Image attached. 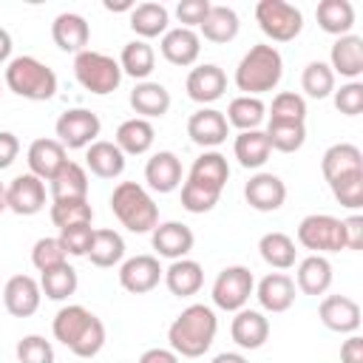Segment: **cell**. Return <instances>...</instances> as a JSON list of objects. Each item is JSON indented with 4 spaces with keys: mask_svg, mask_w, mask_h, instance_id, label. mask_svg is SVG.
Here are the masks:
<instances>
[{
    "mask_svg": "<svg viewBox=\"0 0 363 363\" xmlns=\"http://www.w3.org/2000/svg\"><path fill=\"white\" fill-rule=\"evenodd\" d=\"M54 337L77 357H96L105 346V323L79 303H68L54 315Z\"/></svg>",
    "mask_w": 363,
    "mask_h": 363,
    "instance_id": "obj_1",
    "label": "cell"
},
{
    "mask_svg": "<svg viewBox=\"0 0 363 363\" xmlns=\"http://www.w3.org/2000/svg\"><path fill=\"white\" fill-rule=\"evenodd\" d=\"M216 332H218L216 312L210 306H204V303H190L170 323L167 340H170V349L179 357H201L213 346Z\"/></svg>",
    "mask_w": 363,
    "mask_h": 363,
    "instance_id": "obj_2",
    "label": "cell"
},
{
    "mask_svg": "<svg viewBox=\"0 0 363 363\" xmlns=\"http://www.w3.org/2000/svg\"><path fill=\"white\" fill-rule=\"evenodd\" d=\"M284 77V60L281 51L269 43H258L252 45L238 68H235V85L238 91H244V96H258L264 91H272Z\"/></svg>",
    "mask_w": 363,
    "mask_h": 363,
    "instance_id": "obj_3",
    "label": "cell"
},
{
    "mask_svg": "<svg viewBox=\"0 0 363 363\" xmlns=\"http://www.w3.org/2000/svg\"><path fill=\"white\" fill-rule=\"evenodd\" d=\"M111 210L130 233H153L159 224V204L136 182H119L111 193Z\"/></svg>",
    "mask_w": 363,
    "mask_h": 363,
    "instance_id": "obj_4",
    "label": "cell"
},
{
    "mask_svg": "<svg viewBox=\"0 0 363 363\" xmlns=\"http://www.w3.org/2000/svg\"><path fill=\"white\" fill-rule=\"evenodd\" d=\"M6 85L23 99L45 102L57 94V74L37 57H14L6 65Z\"/></svg>",
    "mask_w": 363,
    "mask_h": 363,
    "instance_id": "obj_5",
    "label": "cell"
},
{
    "mask_svg": "<svg viewBox=\"0 0 363 363\" xmlns=\"http://www.w3.org/2000/svg\"><path fill=\"white\" fill-rule=\"evenodd\" d=\"M74 77L77 82L96 94V96H105V94H113L122 82V68H119V60L102 54V51H79L74 57Z\"/></svg>",
    "mask_w": 363,
    "mask_h": 363,
    "instance_id": "obj_6",
    "label": "cell"
},
{
    "mask_svg": "<svg viewBox=\"0 0 363 363\" xmlns=\"http://www.w3.org/2000/svg\"><path fill=\"white\" fill-rule=\"evenodd\" d=\"M255 20L272 43H292L303 28L301 9L286 0H261L255 6Z\"/></svg>",
    "mask_w": 363,
    "mask_h": 363,
    "instance_id": "obj_7",
    "label": "cell"
},
{
    "mask_svg": "<svg viewBox=\"0 0 363 363\" xmlns=\"http://www.w3.org/2000/svg\"><path fill=\"white\" fill-rule=\"evenodd\" d=\"M298 244L312 250V255L340 252V250H346L343 221L329 213H312L298 224Z\"/></svg>",
    "mask_w": 363,
    "mask_h": 363,
    "instance_id": "obj_8",
    "label": "cell"
},
{
    "mask_svg": "<svg viewBox=\"0 0 363 363\" xmlns=\"http://www.w3.org/2000/svg\"><path fill=\"white\" fill-rule=\"evenodd\" d=\"M252 289H255V278L247 267L241 264L224 267L213 281V303L224 312H238L247 306Z\"/></svg>",
    "mask_w": 363,
    "mask_h": 363,
    "instance_id": "obj_9",
    "label": "cell"
},
{
    "mask_svg": "<svg viewBox=\"0 0 363 363\" xmlns=\"http://www.w3.org/2000/svg\"><path fill=\"white\" fill-rule=\"evenodd\" d=\"M54 130H57V142H60L62 147L79 150V147H88V145L96 142V136H99V130H102V122H99V116H96L94 111H88V108H71V111L60 113Z\"/></svg>",
    "mask_w": 363,
    "mask_h": 363,
    "instance_id": "obj_10",
    "label": "cell"
},
{
    "mask_svg": "<svg viewBox=\"0 0 363 363\" xmlns=\"http://www.w3.org/2000/svg\"><path fill=\"white\" fill-rule=\"evenodd\" d=\"M45 207V184L34 173H20L6 187V210L17 216H34Z\"/></svg>",
    "mask_w": 363,
    "mask_h": 363,
    "instance_id": "obj_11",
    "label": "cell"
},
{
    "mask_svg": "<svg viewBox=\"0 0 363 363\" xmlns=\"http://www.w3.org/2000/svg\"><path fill=\"white\" fill-rule=\"evenodd\" d=\"M162 275H164V269L156 255H133V258L122 261V267H119V284H122V289H128L133 295H145V292L156 289Z\"/></svg>",
    "mask_w": 363,
    "mask_h": 363,
    "instance_id": "obj_12",
    "label": "cell"
},
{
    "mask_svg": "<svg viewBox=\"0 0 363 363\" xmlns=\"http://www.w3.org/2000/svg\"><path fill=\"white\" fill-rule=\"evenodd\" d=\"M318 318L326 329L340 335H354L360 329V306L349 295H326L318 306Z\"/></svg>",
    "mask_w": 363,
    "mask_h": 363,
    "instance_id": "obj_13",
    "label": "cell"
},
{
    "mask_svg": "<svg viewBox=\"0 0 363 363\" xmlns=\"http://www.w3.org/2000/svg\"><path fill=\"white\" fill-rule=\"evenodd\" d=\"M43 289L31 275H11L3 286V303L14 318H31L40 309Z\"/></svg>",
    "mask_w": 363,
    "mask_h": 363,
    "instance_id": "obj_14",
    "label": "cell"
},
{
    "mask_svg": "<svg viewBox=\"0 0 363 363\" xmlns=\"http://www.w3.org/2000/svg\"><path fill=\"white\" fill-rule=\"evenodd\" d=\"M230 133L227 116L216 108H199L187 119V136L199 147H218Z\"/></svg>",
    "mask_w": 363,
    "mask_h": 363,
    "instance_id": "obj_15",
    "label": "cell"
},
{
    "mask_svg": "<svg viewBox=\"0 0 363 363\" xmlns=\"http://www.w3.org/2000/svg\"><path fill=\"white\" fill-rule=\"evenodd\" d=\"M184 88H187V96H190L193 102L210 105V102H216V99L224 96V91H227V74H224L218 65L204 62V65H196V68L187 74Z\"/></svg>",
    "mask_w": 363,
    "mask_h": 363,
    "instance_id": "obj_16",
    "label": "cell"
},
{
    "mask_svg": "<svg viewBox=\"0 0 363 363\" xmlns=\"http://www.w3.org/2000/svg\"><path fill=\"white\" fill-rule=\"evenodd\" d=\"M244 199L258 213H275L286 199V184L275 173H255L244 184Z\"/></svg>",
    "mask_w": 363,
    "mask_h": 363,
    "instance_id": "obj_17",
    "label": "cell"
},
{
    "mask_svg": "<svg viewBox=\"0 0 363 363\" xmlns=\"http://www.w3.org/2000/svg\"><path fill=\"white\" fill-rule=\"evenodd\" d=\"M150 244L153 250L162 255V258H170V261H179L184 258L193 244H196V235L187 224L182 221H164V224H156L153 233H150Z\"/></svg>",
    "mask_w": 363,
    "mask_h": 363,
    "instance_id": "obj_18",
    "label": "cell"
},
{
    "mask_svg": "<svg viewBox=\"0 0 363 363\" xmlns=\"http://www.w3.org/2000/svg\"><path fill=\"white\" fill-rule=\"evenodd\" d=\"M159 48H162V57L170 65L184 68V65H193L199 60V54H201V37L193 28H182V26L179 28H167L162 34Z\"/></svg>",
    "mask_w": 363,
    "mask_h": 363,
    "instance_id": "obj_19",
    "label": "cell"
},
{
    "mask_svg": "<svg viewBox=\"0 0 363 363\" xmlns=\"http://www.w3.org/2000/svg\"><path fill=\"white\" fill-rule=\"evenodd\" d=\"M329 68H332V74H340L349 82H354L363 74V37H357V34L337 37L329 51Z\"/></svg>",
    "mask_w": 363,
    "mask_h": 363,
    "instance_id": "obj_20",
    "label": "cell"
},
{
    "mask_svg": "<svg viewBox=\"0 0 363 363\" xmlns=\"http://www.w3.org/2000/svg\"><path fill=\"white\" fill-rule=\"evenodd\" d=\"M51 37H54L57 48H62L68 54H79V51H85L88 40H91V26L82 14L62 11L51 23Z\"/></svg>",
    "mask_w": 363,
    "mask_h": 363,
    "instance_id": "obj_21",
    "label": "cell"
},
{
    "mask_svg": "<svg viewBox=\"0 0 363 363\" xmlns=\"http://www.w3.org/2000/svg\"><path fill=\"white\" fill-rule=\"evenodd\" d=\"M145 182L156 193H173L182 184V162L173 150H159L145 164Z\"/></svg>",
    "mask_w": 363,
    "mask_h": 363,
    "instance_id": "obj_22",
    "label": "cell"
},
{
    "mask_svg": "<svg viewBox=\"0 0 363 363\" xmlns=\"http://www.w3.org/2000/svg\"><path fill=\"white\" fill-rule=\"evenodd\" d=\"M26 162H28V173H34L37 179H54L57 170L68 162L65 159V147L57 142V139H34L28 145V153H26Z\"/></svg>",
    "mask_w": 363,
    "mask_h": 363,
    "instance_id": "obj_23",
    "label": "cell"
},
{
    "mask_svg": "<svg viewBox=\"0 0 363 363\" xmlns=\"http://www.w3.org/2000/svg\"><path fill=\"white\" fill-rule=\"evenodd\" d=\"M255 298H258L261 309H267V312H275V315L286 312L295 303V281L286 272H269L261 278Z\"/></svg>",
    "mask_w": 363,
    "mask_h": 363,
    "instance_id": "obj_24",
    "label": "cell"
},
{
    "mask_svg": "<svg viewBox=\"0 0 363 363\" xmlns=\"http://www.w3.org/2000/svg\"><path fill=\"white\" fill-rule=\"evenodd\" d=\"M230 335H233L235 346H241V349H250V352L261 349L269 337V320L255 309H238L233 318Z\"/></svg>",
    "mask_w": 363,
    "mask_h": 363,
    "instance_id": "obj_25",
    "label": "cell"
},
{
    "mask_svg": "<svg viewBox=\"0 0 363 363\" xmlns=\"http://www.w3.org/2000/svg\"><path fill=\"white\" fill-rule=\"evenodd\" d=\"M130 108L139 113V119H156L164 116L170 111V91L162 82H136V88L130 91Z\"/></svg>",
    "mask_w": 363,
    "mask_h": 363,
    "instance_id": "obj_26",
    "label": "cell"
},
{
    "mask_svg": "<svg viewBox=\"0 0 363 363\" xmlns=\"http://www.w3.org/2000/svg\"><path fill=\"white\" fill-rule=\"evenodd\" d=\"M162 278H164L167 289H170L176 298H190V295H196V292L201 289V284H204V269H201V264L193 261V258H179V261H173V264L164 269Z\"/></svg>",
    "mask_w": 363,
    "mask_h": 363,
    "instance_id": "obj_27",
    "label": "cell"
},
{
    "mask_svg": "<svg viewBox=\"0 0 363 363\" xmlns=\"http://www.w3.org/2000/svg\"><path fill=\"white\" fill-rule=\"evenodd\" d=\"M153 139H156L153 125H150L147 119L133 116V119H125V122L116 128V139H113V145H116L125 156H142V153L150 150Z\"/></svg>",
    "mask_w": 363,
    "mask_h": 363,
    "instance_id": "obj_28",
    "label": "cell"
},
{
    "mask_svg": "<svg viewBox=\"0 0 363 363\" xmlns=\"http://www.w3.org/2000/svg\"><path fill=\"white\" fill-rule=\"evenodd\" d=\"M51 196H54V201H79V199H88V173H85V167L68 159L57 170V176L51 179Z\"/></svg>",
    "mask_w": 363,
    "mask_h": 363,
    "instance_id": "obj_29",
    "label": "cell"
},
{
    "mask_svg": "<svg viewBox=\"0 0 363 363\" xmlns=\"http://www.w3.org/2000/svg\"><path fill=\"white\" fill-rule=\"evenodd\" d=\"M85 164H88V170H91L94 176H99V179H116V176H122V170H125V153H122L113 142L96 139L94 145H88Z\"/></svg>",
    "mask_w": 363,
    "mask_h": 363,
    "instance_id": "obj_30",
    "label": "cell"
},
{
    "mask_svg": "<svg viewBox=\"0 0 363 363\" xmlns=\"http://www.w3.org/2000/svg\"><path fill=\"white\" fill-rule=\"evenodd\" d=\"M354 170H363V153H360L357 145L337 142L320 159V173H323L326 182H332L337 176H346V173H354Z\"/></svg>",
    "mask_w": 363,
    "mask_h": 363,
    "instance_id": "obj_31",
    "label": "cell"
},
{
    "mask_svg": "<svg viewBox=\"0 0 363 363\" xmlns=\"http://www.w3.org/2000/svg\"><path fill=\"white\" fill-rule=\"evenodd\" d=\"M199 28H201V34H204L207 43L221 45V43H230V40L238 37L241 20H238V14L230 6H210L207 17H204V23Z\"/></svg>",
    "mask_w": 363,
    "mask_h": 363,
    "instance_id": "obj_32",
    "label": "cell"
},
{
    "mask_svg": "<svg viewBox=\"0 0 363 363\" xmlns=\"http://www.w3.org/2000/svg\"><path fill=\"white\" fill-rule=\"evenodd\" d=\"M295 284L303 295H323L332 286V264L323 255H309L298 264Z\"/></svg>",
    "mask_w": 363,
    "mask_h": 363,
    "instance_id": "obj_33",
    "label": "cell"
},
{
    "mask_svg": "<svg viewBox=\"0 0 363 363\" xmlns=\"http://www.w3.org/2000/svg\"><path fill=\"white\" fill-rule=\"evenodd\" d=\"M315 17H318V26L326 34L343 37L354 26V6L349 0H320L318 9H315Z\"/></svg>",
    "mask_w": 363,
    "mask_h": 363,
    "instance_id": "obj_34",
    "label": "cell"
},
{
    "mask_svg": "<svg viewBox=\"0 0 363 363\" xmlns=\"http://www.w3.org/2000/svg\"><path fill=\"white\" fill-rule=\"evenodd\" d=\"M233 150H235V159H238L241 167H247V170H258V167L267 164L272 147H269L264 130H244V133L235 136Z\"/></svg>",
    "mask_w": 363,
    "mask_h": 363,
    "instance_id": "obj_35",
    "label": "cell"
},
{
    "mask_svg": "<svg viewBox=\"0 0 363 363\" xmlns=\"http://www.w3.org/2000/svg\"><path fill=\"white\" fill-rule=\"evenodd\" d=\"M119 68H122V74L145 82L156 68V54L145 40H130V43H125V48L119 54Z\"/></svg>",
    "mask_w": 363,
    "mask_h": 363,
    "instance_id": "obj_36",
    "label": "cell"
},
{
    "mask_svg": "<svg viewBox=\"0 0 363 363\" xmlns=\"http://www.w3.org/2000/svg\"><path fill=\"white\" fill-rule=\"evenodd\" d=\"M167 23H170V14H167V9L162 3H139L130 11V28L142 40H150V37L164 34L167 31Z\"/></svg>",
    "mask_w": 363,
    "mask_h": 363,
    "instance_id": "obj_37",
    "label": "cell"
},
{
    "mask_svg": "<svg viewBox=\"0 0 363 363\" xmlns=\"http://www.w3.org/2000/svg\"><path fill=\"white\" fill-rule=\"evenodd\" d=\"M88 258L94 267H113L125 258V241L116 230H94V238H91V250H88Z\"/></svg>",
    "mask_w": 363,
    "mask_h": 363,
    "instance_id": "obj_38",
    "label": "cell"
},
{
    "mask_svg": "<svg viewBox=\"0 0 363 363\" xmlns=\"http://www.w3.org/2000/svg\"><path fill=\"white\" fill-rule=\"evenodd\" d=\"M258 252L261 258L272 267V269H289L295 267V241L286 235V233H264L261 241H258Z\"/></svg>",
    "mask_w": 363,
    "mask_h": 363,
    "instance_id": "obj_39",
    "label": "cell"
},
{
    "mask_svg": "<svg viewBox=\"0 0 363 363\" xmlns=\"http://www.w3.org/2000/svg\"><path fill=\"white\" fill-rule=\"evenodd\" d=\"M267 116V105L258 99V96H235L230 105H227V125L238 128L241 133L244 130H258V125L264 122Z\"/></svg>",
    "mask_w": 363,
    "mask_h": 363,
    "instance_id": "obj_40",
    "label": "cell"
},
{
    "mask_svg": "<svg viewBox=\"0 0 363 363\" xmlns=\"http://www.w3.org/2000/svg\"><path fill=\"white\" fill-rule=\"evenodd\" d=\"M187 179H196V182H201V184H210V187L224 190V184H227V179H230V164H227V159H224L218 150H204V153L193 162Z\"/></svg>",
    "mask_w": 363,
    "mask_h": 363,
    "instance_id": "obj_41",
    "label": "cell"
},
{
    "mask_svg": "<svg viewBox=\"0 0 363 363\" xmlns=\"http://www.w3.org/2000/svg\"><path fill=\"white\" fill-rule=\"evenodd\" d=\"M264 133H267L269 147L281 150V153H295L306 142V125L303 122H269Z\"/></svg>",
    "mask_w": 363,
    "mask_h": 363,
    "instance_id": "obj_42",
    "label": "cell"
},
{
    "mask_svg": "<svg viewBox=\"0 0 363 363\" xmlns=\"http://www.w3.org/2000/svg\"><path fill=\"white\" fill-rule=\"evenodd\" d=\"M77 269L74 267H68V261L62 264V267H54V269H48V272H43L40 275V289L45 292V298H51V301H65V298H71L74 292H77Z\"/></svg>",
    "mask_w": 363,
    "mask_h": 363,
    "instance_id": "obj_43",
    "label": "cell"
},
{
    "mask_svg": "<svg viewBox=\"0 0 363 363\" xmlns=\"http://www.w3.org/2000/svg\"><path fill=\"white\" fill-rule=\"evenodd\" d=\"M221 199V190L218 187H210V184H201L196 179H184L182 184V207L187 213H210Z\"/></svg>",
    "mask_w": 363,
    "mask_h": 363,
    "instance_id": "obj_44",
    "label": "cell"
},
{
    "mask_svg": "<svg viewBox=\"0 0 363 363\" xmlns=\"http://www.w3.org/2000/svg\"><path fill=\"white\" fill-rule=\"evenodd\" d=\"M301 88L312 99H323V96L335 94V74H332V68L326 62H320V60L309 62L303 68V74H301Z\"/></svg>",
    "mask_w": 363,
    "mask_h": 363,
    "instance_id": "obj_45",
    "label": "cell"
},
{
    "mask_svg": "<svg viewBox=\"0 0 363 363\" xmlns=\"http://www.w3.org/2000/svg\"><path fill=\"white\" fill-rule=\"evenodd\" d=\"M51 221L60 230L74 227V224H91L94 221V207L88 204V199H79V201H54L51 204Z\"/></svg>",
    "mask_w": 363,
    "mask_h": 363,
    "instance_id": "obj_46",
    "label": "cell"
},
{
    "mask_svg": "<svg viewBox=\"0 0 363 363\" xmlns=\"http://www.w3.org/2000/svg\"><path fill=\"white\" fill-rule=\"evenodd\" d=\"M306 119V99L295 91H281L272 99L269 122H303Z\"/></svg>",
    "mask_w": 363,
    "mask_h": 363,
    "instance_id": "obj_47",
    "label": "cell"
},
{
    "mask_svg": "<svg viewBox=\"0 0 363 363\" xmlns=\"http://www.w3.org/2000/svg\"><path fill=\"white\" fill-rule=\"evenodd\" d=\"M329 187H332V196H335L343 207H349V210L363 207V170L337 176V179L329 182Z\"/></svg>",
    "mask_w": 363,
    "mask_h": 363,
    "instance_id": "obj_48",
    "label": "cell"
},
{
    "mask_svg": "<svg viewBox=\"0 0 363 363\" xmlns=\"http://www.w3.org/2000/svg\"><path fill=\"white\" fill-rule=\"evenodd\" d=\"M68 258V252L62 250L60 238H40L31 250V264L40 269V272H48L54 267H62Z\"/></svg>",
    "mask_w": 363,
    "mask_h": 363,
    "instance_id": "obj_49",
    "label": "cell"
},
{
    "mask_svg": "<svg viewBox=\"0 0 363 363\" xmlns=\"http://www.w3.org/2000/svg\"><path fill=\"white\" fill-rule=\"evenodd\" d=\"M17 360L20 363H54V346L43 335H26L17 343Z\"/></svg>",
    "mask_w": 363,
    "mask_h": 363,
    "instance_id": "obj_50",
    "label": "cell"
},
{
    "mask_svg": "<svg viewBox=\"0 0 363 363\" xmlns=\"http://www.w3.org/2000/svg\"><path fill=\"white\" fill-rule=\"evenodd\" d=\"M60 244L68 255H88L91 250V238H94V227L91 224H74V227H65L60 230Z\"/></svg>",
    "mask_w": 363,
    "mask_h": 363,
    "instance_id": "obj_51",
    "label": "cell"
},
{
    "mask_svg": "<svg viewBox=\"0 0 363 363\" xmlns=\"http://www.w3.org/2000/svg\"><path fill=\"white\" fill-rule=\"evenodd\" d=\"M335 108L343 116H357L363 111V82H346L335 91Z\"/></svg>",
    "mask_w": 363,
    "mask_h": 363,
    "instance_id": "obj_52",
    "label": "cell"
},
{
    "mask_svg": "<svg viewBox=\"0 0 363 363\" xmlns=\"http://www.w3.org/2000/svg\"><path fill=\"white\" fill-rule=\"evenodd\" d=\"M210 0H179L176 3V17L182 23V28H193V26H201L207 11H210Z\"/></svg>",
    "mask_w": 363,
    "mask_h": 363,
    "instance_id": "obj_53",
    "label": "cell"
},
{
    "mask_svg": "<svg viewBox=\"0 0 363 363\" xmlns=\"http://www.w3.org/2000/svg\"><path fill=\"white\" fill-rule=\"evenodd\" d=\"M343 238H346V250H360L363 247V216L343 218Z\"/></svg>",
    "mask_w": 363,
    "mask_h": 363,
    "instance_id": "obj_54",
    "label": "cell"
},
{
    "mask_svg": "<svg viewBox=\"0 0 363 363\" xmlns=\"http://www.w3.org/2000/svg\"><path fill=\"white\" fill-rule=\"evenodd\" d=\"M17 153H20L17 136L11 130H0V170L11 167V162L17 159Z\"/></svg>",
    "mask_w": 363,
    "mask_h": 363,
    "instance_id": "obj_55",
    "label": "cell"
},
{
    "mask_svg": "<svg viewBox=\"0 0 363 363\" xmlns=\"http://www.w3.org/2000/svg\"><path fill=\"white\" fill-rule=\"evenodd\" d=\"M340 363H363V337L349 335L340 346Z\"/></svg>",
    "mask_w": 363,
    "mask_h": 363,
    "instance_id": "obj_56",
    "label": "cell"
},
{
    "mask_svg": "<svg viewBox=\"0 0 363 363\" xmlns=\"http://www.w3.org/2000/svg\"><path fill=\"white\" fill-rule=\"evenodd\" d=\"M136 363H179V354H176L173 349H162V346H156V349L142 352V357H139Z\"/></svg>",
    "mask_w": 363,
    "mask_h": 363,
    "instance_id": "obj_57",
    "label": "cell"
},
{
    "mask_svg": "<svg viewBox=\"0 0 363 363\" xmlns=\"http://www.w3.org/2000/svg\"><path fill=\"white\" fill-rule=\"evenodd\" d=\"M11 57V34L0 26V62H6Z\"/></svg>",
    "mask_w": 363,
    "mask_h": 363,
    "instance_id": "obj_58",
    "label": "cell"
},
{
    "mask_svg": "<svg viewBox=\"0 0 363 363\" xmlns=\"http://www.w3.org/2000/svg\"><path fill=\"white\" fill-rule=\"evenodd\" d=\"M210 363H250L244 354H238V352H221V354H216Z\"/></svg>",
    "mask_w": 363,
    "mask_h": 363,
    "instance_id": "obj_59",
    "label": "cell"
},
{
    "mask_svg": "<svg viewBox=\"0 0 363 363\" xmlns=\"http://www.w3.org/2000/svg\"><path fill=\"white\" fill-rule=\"evenodd\" d=\"M105 9H108V11H133V3H130V0H122V3L105 0Z\"/></svg>",
    "mask_w": 363,
    "mask_h": 363,
    "instance_id": "obj_60",
    "label": "cell"
},
{
    "mask_svg": "<svg viewBox=\"0 0 363 363\" xmlns=\"http://www.w3.org/2000/svg\"><path fill=\"white\" fill-rule=\"evenodd\" d=\"M6 210V187H3V182H0V213Z\"/></svg>",
    "mask_w": 363,
    "mask_h": 363,
    "instance_id": "obj_61",
    "label": "cell"
}]
</instances>
